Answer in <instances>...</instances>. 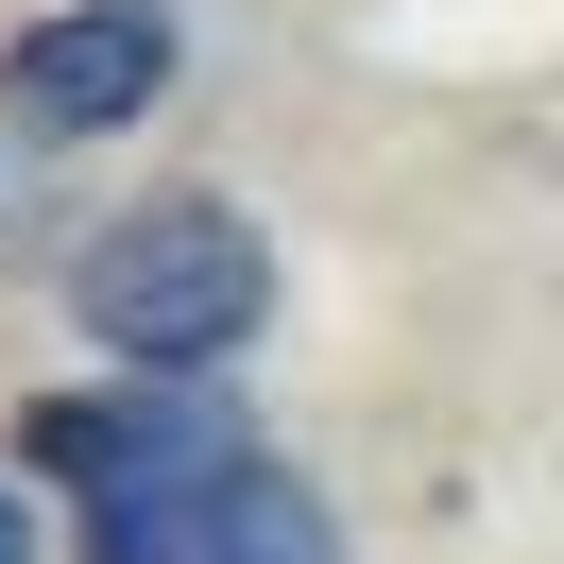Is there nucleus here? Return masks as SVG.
Segmentation results:
<instances>
[{
	"label": "nucleus",
	"instance_id": "obj_2",
	"mask_svg": "<svg viewBox=\"0 0 564 564\" xmlns=\"http://www.w3.org/2000/svg\"><path fill=\"white\" fill-rule=\"evenodd\" d=\"M69 325L120 377H188L206 393L223 359L274 325V240H257L223 188H154V206H120L104 240L69 257Z\"/></svg>",
	"mask_w": 564,
	"mask_h": 564
},
{
	"label": "nucleus",
	"instance_id": "obj_3",
	"mask_svg": "<svg viewBox=\"0 0 564 564\" xmlns=\"http://www.w3.org/2000/svg\"><path fill=\"white\" fill-rule=\"evenodd\" d=\"M172 69H188L172 0H52V18H18V52H0V120H18V138H120V120H154Z\"/></svg>",
	"mask_w": 564,
	"mask_h": 564
},
{
	"label": "nucleus",
	"instance_id": "obj_1",
	"mask_svg": "<svg viewBox=\"0 0 564 564\" xmlns=\"http://www.w3.org/2000/svg\"><path fill=\"white\" fill-rule=\"evenodd\" d=\"M18 462L86 496V564H343V513L291 445H257L240 411H206L188 377H104L35 393Z\"/></svg>",
	"mask_w": 564,
	"mask_h": 564
},
{
	"label": "nucleus",
	"instance_id": "obj_4",
	"mask_svg": "<svg viewBox=\"0 0 564 564\" xmlns=\"http://www.w3.org/2000/svg\"><path fill=\"white\" fill-rule=\"evenodd\" d=\"M0 564H35V496H18V479H0Z\"/></svg>",
	"mask_w": 564,
	"mask_h": 564
}]
</instances>
